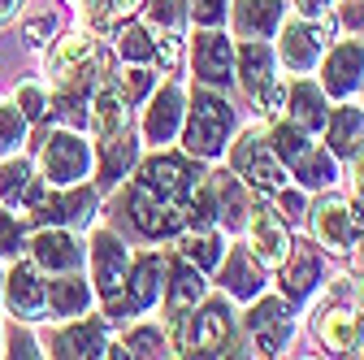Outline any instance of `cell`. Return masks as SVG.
Wrapping results in <instances>:
<instances>
[{"instance_id": "cell-5", "label": "cell", "mask_w": 364, "mask_h": 360, "mask_svg": "<svg viewBox=\"0 0 364 360\" xmlns=\"http://www.w3.org/2000/svg\"><path fill=\"white\" fill-rule=\"evenodd\" d=\"M87 161H91L87 144L78 139V134H70V130H57L48 139V148H43V174H48L53 187L78 183V178L87 174Z\"/></svg>"}, {"instance_id": "cell-30", "label": "cell", "mask_w": 364, "mask_h": 360, "mask_svg": "<svg viewBox=\"0 0 364 360\" xmlns=\"http://www.w3.org/2000/svg\"><path fill=\"white\" fill-rule=\"evenodd\" d=\"M321 339L334 351H351L355 347V317H351L347 308H330L326 317H321Z\"/></svg>"}, {"instance_id": "cell-13", "label": "cell", "mask_w": 364, "mask_h": 360, "mask_svg": "<svg viewBox=\"0 0 364 360\" xmlns=\"http://www.w3.org/2000/svg\"><path fill=\"white\" fill-rule=\"evenodd\" d=\"M230 65H235V53H230V39L225 35H200L196 39V74L213 87L230 83Z\"/></svg>"}, {"instance_id": "cell-2", "label": "cell", "mask_w": 364, "mask_h": 360, "mask_svg": "<svg viewBox=\"0 0 364 360\" xmlns=\"http://www.w3.org/2000/svg\"><path fill=\"white\" fill-rule=\"evenodd\" d=\"M91 61H96V39L87 35H65L53 57H48V78L61 87V92H87L91 87Z\"/></svg>"}, {"instance_id": "cell-48", "label": "cell", "mask_w": 364, "mask_h": 360, "mask_svg": "<svg viewBox=\"0 0 364 360\" xmlns=\"http://www.w3.org/2000/svg\"><path fill=\"white\" fill-rule=\"evenodd\" d=\"M53 26H57L53 18H39V22H31V26H26V35H31V43H43V35H48Z\"/></svg>"}, {"instance_id": "cell-33", "label": "cell", "mask_w": 364, "mask_h": 360, "mask_svg": "<svg viewBox=\"0 0 364 360\" xmlns=\"http://www.w3.org/2000/svg\"><path fill=\"white\" fill-rule=\"evenodd\" d=\"M26 187H31V169H26V161L0 165V200H5V204H22Z\"/></svg>"}, {"instance_id": "cell-11", "label": "cell", "mask_w": 364, "mask_h": 360, "mask_svg": "<svg viewBox=\"0 0 364 360\" xmlns=\"http://www.w3.org/2000/svg\"><path fill=\"white\" fill-rule=\"evenodd\" d=\"M247 326H252V334H256V347L264 351V356H273L282 347V339L291 334V317H287V304L282 300H260L256 308H252V317H247Z\"/></svg>"}, {"instance_id": "cell-42", "label": "cell", "mask_w": 364, "mask_h": 360, "mask_svg": "<svg viewBox=\"0 0 364 360\" xmlns=\"http://www.w3.org/2000/svg\"><path fill=\"white\" fill-rule=\"evenodd\" d=\"M18 105H22V117H43L48 113V100H43L39 87H18Z\"/></svg>"}, {"instance_id": "cell-14", "label": "cell", "mask_w": 364, "mask_h": 360, "mask_svg": "<svg viewBox=\"0 0 364 360\" xmlns=\"http://www.w3.org/2000/svg\"><path fill=\"white\" fill-rule=\"evenodd\" d=\"M252 248L264 265H282L291 252V239L282 231V221L273 217V208H256L252 213Z\"/></svg>"}, {"instance_id": "cell-7", "label": "cell", "mask_w": 364, "mask_h": 360, "mask_svg": "<svg viewBox=\"0 0 364 360\" xmlns=\"http://www.w3.org/2000/svg\"><path fill=\"white\" fill-rule=\"evenodd\" d=\"M230 165H235L239 178H247V183H256V187H264V191H278V187H282V165L264 152V144L256 139V134H247V139L235 148Z\"/></svg>"}, {"instance_id": "cell-35", "label": "cell", "mask_w": 364, "mask_h": 360, "mask_svg": "<svg viewBox=\"0 0 364 360\" xmlns=\"http://www.w3.org/2000/svg\"><path fill=\"white\" fill-rule=\"evenodd\" d=\"M187 256L196 260V269H213V265H221V239L208 231H196L187 239Z\"/></svg>"}, {"instance_id": "cell-16", "label": "cell", "mask_w": 364, "mask_h": 360, "mask_svg": "<svg viewBox=\"0 0 364 360\" xmlns=\"http://www.w3.org/2000/svg\"><path fill=\"white\" fill-rule=\"evenodd\" d=\"M5 300H9L14 312L35 317V312L43 308V300H48V291H43V282H39V274H35L31 265H18L14 274H9V282H5Z\"/></svg>"}, {"instance_id": "cell-21", "label": "cell", "mask_w": 364, "mask_h": 360, "mask_svg": "<svg viewBox=\"0 0 364 360\" xmlns=\"http://www.w3.org/2000/svg\"><path fill=\"white\" fill-rule=\"evenodd\" d=\"M221 282H225V291H230V295L252 300L264 278H260V265L247 252H230V260H221Z\"/></svg>"}, {"instance_id": "cell-26", "label": "cell", "mask_w": 364, "mask_h": 360, "mask_svg": "<svg viewBox=\"0 0 364 360\" xmlns=\"http://www.w3.org/2000/svg\"><path fill=\"white\" fill-rule=\"evenodd\" d=\"M130 161H134V139H130V130L122 126V130L105 134V157H100V178H105V183H117Z\"/></svg>"}, {"instance_id": "cell-15", "label": "cell", "mask_w": 364, "mask_h": 360, "mask_svg": "<svg viewBox=\"0 0 364 360\" xmlns=\"http://www.w3.org/2000/svg\"><path fill=\"white\" fill-rule=\"evenodd\" d=\"M316 239L334 252H347L351 239H355V221H351V208L338 204V200H321L316 204Z\"/></svg>"}, {"instance_id": "cell-3", "label": "cell", "mask_w": 364, "mask_h": 360, "mask_svg": "<svg viewBox=\"0 0 364 360\" xmlns=\"http://www.w3.org/2000/svg\"><path fill=\"white\" fill-rule=\"evenodd\" d=\"M200 169L187 161V157H156V161H148L144 169H139V183L148 187V191H156V196H165V200H178V204H187V191L200 183Z\"/></svg>"}, {"instance_id": "cell-6", "label": "cell", "mask_w": 364, "mask_h": 360, "mask_svg": "<svg viewBox=\"0 0 364 360\" xmlns=\"http://www.w3.org/2000/svg\"><path fill=\"white\" fill-rule=\"evenodd\" d=\"M161 300V260L156 256H144L139 265L130 269V295L126 300H109V317H130V312H144V308H152Z\"/></svg>"}, {"instance_id": "cell-49", "label": "cell", "mask_w": 364, "mask_h": 360, "mask_svg": "<svg viewBox=\"0 0 364 360\" xmlns=\"http://www.w3.org/2000/svg\"><path fill=\"white\" fill-rule=\"evenodd\" d=\"M14 9H18V0H0V22H5V18H9Z\"/></svg>"}, {"instance_id": "cell-19", "label": "cell", "mask_w": 364, "mask_h": 360, "mask_svg": "<svg viewBox=\"0 0 364 360\" xmlns=\"http://www.w3.org/2000/svg\"><path fill=\"white\" fill-rule=\"evenodd\" d=\"M316 53H321V31L316 26H304V22H291L282 31V61L291 70H308L316 61Z\"/></svg>"}, {"instance_id": "cell-20", "label": "cell", "mask_w": 364, "mask_h": 360, "mask_svg": "<svg viewBox=\"0 0 364 360\" xmlns=\"http://www.w3.org/2000/svg\"><path fill=\"white\" fill-rule=\"evenodd\" d=\"M282 18V5L278 0H239L235 5V26L243 39H256V35H269Z\"/></svg>"}, {"instance_id": "cell-36", "label": "cell", "mask_w": 364, "mask_h": 360, "mask_svg": "<svg viewBox=\"0 0 364 360\" xmlns=\"http://www.w3.org/2000/svg\"><path fill=\"white\" fill-rule=\"evenodd\" d=\"M26 139V117L14 105H0V152H9Z\"/></svg>"}, {"instance_id": "cell-41", "label": "cell", "mask_w": 364, "mask_h": 360, "mask_svg": "<svg viewBox=\"0 0 364 360\" xmlns=\"http://www.w3.org/2000/svg\"><path fill=\"white\" fill-rule=\"evenodd\" d=\"M18 248H22V221H14L0 208V256H14Z\"/></svg>"}, {"instance_id": "cell-46", "label": "cell", "mask_w": 364, "mask_h": 360, "mask_svg": "<svg viewBox=\"0 0 364 360\" xmlns=\"http://www.w3.org/2000/svg\"><path fill=\"white\" fill-rule=\"evenodd\" d=\"M9 347H14V356H39L35 351V339L22 334V330H9Z\"/></svg>"}, {"instance_id": "cell-45", "label": "cell", "mask_w": 364, "mask_h": 360, "mask_svg": "<svg viewBox=\"0 0 364 360\" xmlns=\"http://www.w3.org/2000/svg\"><path fill=\"white\" fill-rule=\"evenodd\" d=\"M278 200H282L287 217H295V221H299V213H304V196H299V191H287V187H278Z\"/></svg>"}, {"instance_id": "cell-38", "label": "cell", "mask_w": 364, "mask_h": 360, "mask_svg": "<svg viewBox=\"0 0 364 360\" xmlns=\"http://www.w3.org/2000/svg\"><path fill=\"white\" fill-rule=\"evenodd\" d=\"M148 18H152L156 26H165L169 35H178V31H182V18H187V5H182V0H152V5H148Z\"/></svg>"}, {"instance_id": "cell-28", "label": "cell", "mask_w": 364, "mask_h": 360, "mask_svg": "<svg viewBox=\"0 0 364 360\" xmlns=\"http://www.w3.org/2000/svg\"><path fill=\"white\" fill-rule=\"evenodd\" d=\"M87 122L96 126L100 134L122 130V126H126V100H122V92H113V87H100L96 100H91V117H87Z\"/></svg>"}, {"instance_id": "cell-18", "label": "cell", "mask_w": 364, "mask_h": 360, "mask_svg": "<svg viewBox=\"0 0 364 360\" xmlns=\"http://www.w3.org/2000/svg\"><path fill=\"white\" fill-rule=\"evenodd\" d=\"M178 117H182V92H178V87H161V96L152 100V109H148V122H144L148 139H152V144H165V139H173Z\"/></svg>"}, {"instance_id": "cell-39", "label": "cell", "mask_w": 364, "mask_h": 360, "mask_svg": "<svg viewBox=\"0 0 364 360\" xmlns=\"http://www.w3.org/2000/svg\"><path fill=\"white\" fill-rule=\"evenodd\" d=\"M295 174H299V183H308V187H326L330 178H334V161H330L326 152H312Z\"/></svg>"}, {"instance_id": "cell-8", "label": "cell", "mask_w": 364, "mask_h": 360, "mask_svg": "<svg viewBox=\"0 0 364 360\" xmlns=\"http://www.w3.org/2000/svg\"><path fill=\"white\" fill-rule=\"evenodd\" d=\"M91 265H96V291L105 295V300H113L117 291H122V282H126V265H130V256H126V248L113 239V235H96V248H91Z\"/></svg>"}, {"instance_id": "cell-12", "label": "cell", "mask_w": 364, "mask_h": 360, "mask_svg": "<svg viewBox=\"0 0 364 360\" xmlns=\"http://www.w3.org/2000/svg\"><path fill=\"white\" fill-rule=\"evenodd\" d=\"M31 252H35V265L48 269V274H70V269H78V260H82L78 243L65 231H39L31 239Z\"/></svg>"}, {"instance_id": "cell-37", "label": "cell", "mask_w": 364, "mask_h": 360, "mask_svg": "<svg viewBox=\"0 0 364 360\" xmlns=\"http://www.w3.org/2000/svg\"><path fill=\"white\" fill-rule=\"evenodd\" d=\"M122 57H126V61H152V57H156L152 35H148L144 26H130V31L122 35Z\"/></svg>"}, {"instance_id": "cell-32", "label": "cell", "mask_w": 364, "mask_h": 360, "mask_svg": "<svg viewBox=\"0 0 364 360\" xmlns=\"http://www.w3.org/2000/svg\"><path fill=\"white\" fill-rule=\"evenodd\" d=\"M312 282H316V256H312V248L299 243L295 256H291V265H287V291L291 295H308Z\"/></svg>"}, {"instance_id": "cell-40", "label": "cell", "mask_w": 364, "mask_h": 360, "mask_svg": "<svg viewBox=\"0 0 364 360\" xmlns=\"http://www.w3.org/2000/svg\"><path fill=\"white\" fill-rule=\"evenodd\" d=\"M126 351L130 356H161L165 351V339H161V330H134L130 339H126Z\"/></svg>"}, {"instance_id": "cell-27", "label": "cell", "mask_w": 364, "mask_h": 360, "mask_svg": "<svg viewBox=\"0 0 364 360\" xmlns=\"http://www.w3.org/2000/svg\"><path fill=\"white\" fill-rule=\"evenodd\" d=\"M204 295V278H200V269L191 265H173V274H169V312H182V308H196Z\"/></svg>"}, {"instance_id": "cell-29", "label": "cell", "mask_w": 364, "mask_h": 360, "mask_svg": "<svg viewBox=\"0 0 364 360\" xmlns=\"http://www.w3.org/2000/svg\"><path fill=\"white\" fill-rule=\"evenodd\" d=\"M87 300H91V291H87V282H78V278H61V282L48 287V304H53L57 317H74V312H82Z\"/></svg>"}, {"instance_id": "cell-22", "label": "cell", "mask_w": 364, "mask_h": 360, "mask_svg": "<svg viewBox=\"0 0 364 360\" xmlns=\"http://www.w3.org/2000/svg\"><path fill=\"white\" fill-rule=\"evenodd\" d=\"M57 356H105V326L100 322H78L57 334L53 343Z\"/></svg>"}, {"instance_id": "cell-25", "label": "cell", "mask_w": 364, "mask_h": 360, "mask_svg": "<svg viewBox=\"0 0 364 360\" xmlns=\"http://www.w3.org/2000/svg\"><path fill=\"white\" fill-rule=\"evenodd\" d=\"M291 117L299 130H321L326 126V100L321 92H316L312 83H295V92H291Z\"/></svg>"}, {"instance_id": "cell-1", "label": "cell", "mask_w": 364, "mask_h": 360, "mask_svg": "<svg viewBox=\"0 0 364 360\" xmlns=\"http://www.w3.org/2000/svg\"><path fill=\"white\" fill-rule=\"evenodd\" d=\"M230 134V105L217 100L213 92H196L191 126H187V152L191 157H217Z\"/></svg>"}, {"instance_id": "cell-9", "label": "cell", "mask_w": 364, "mask_h": 360, "mask_svg": "<svg viewBox=\"0 0 364 360\" xmlns=\"http://www.w3.org/2000/svg\"><path fill=\"white\" fill-rule=\"evenodd\" d=\"M235 70H239V83H243V92L252 100H269V87H273V57L264 43H243V48L235 53Z\"/></svg>"}, {"instance_id": "cell-24", "label": "cell", "mask_w": 364, "mask_h": 360, "mask_svg": "<svg viewBox=\"0 0 364 360\" xmlns=\"http://www.w3.org/2000/svg\"><path fill=\"white\" fill-rule=\"evenodd\" d=\"M208 187H213V208H217V217H221V226H239L243 213H247V204H243V187L235 183L230 174L208 178Z\"/></svg>"}, {"instance_id": "cell-31", "label": "cell", "mask_w": 364, "mask_h": 360, "mask_svg": "<svg viewBox=\"0 0 364 360\" xmlns=\"http://www.w3.org/2000/svg\"><path fill=\"white\" fill-rule=\"evenodd\" d=\"M273 152H278L291 169H299V165L312 157V144L304 139L299 126H273Z\"/></svg>"}, {"instance_id": "cell-10", "label": "cell", "mask_w": 364, "mask_h": 360, "mask_svg": "<svg viewBox=\"0 0 364 360\" xmlns=\"http://www.w3.org/2000/svg\"><path fill=\"white\" fill-rule=\"evenodd\" d=\"M235 339V322H230V308L221 300L204 304V312L196 317V351L191 356H221Z\"/></svg>"}, {"instance_id": "cell-44", "label": "cell", "mask_w": 364, "mask_h": 360, "mask_svg": "<svg viewBox=\"0 0 364 360\" xmlns=\"http://www.w3.org/2000/svg\"><path fill=\"white\" fill-rule=\"evenodd\" d=\"M148 87H152V74H148V70H130V74H122V92H126V100L148 96Z\"/></svg>"}, {"instance_id": "cell-4", "label": "cell", "mask_w": 364, "mask_h": 360, "mask_svg": "<svg viewBox=\"0 0 364 360\" xmlns=\"http://www.w3.org/2000/svg\"><path fill=\"white\" fill-rule=\"evenodd\" d=\"M130 208H134V226H139L144 235H173L182 221H187V204L165 200V196L148 191L144 183H134V191H130Z\"/></svg>"}, {"instance_id": "cell-34", "label": "cell", "mask_w": 364, "mask_h": 360, "mask_svg": "<svg viewBox=\"0 0 364 360\" xmlns=\"http://www.w3.org/2000/svg\"><path fill=\"white\" fill-rule=\"evenodd\" d=\"M134 9H139V0H87V18L96 26H113Z\"/></svg>"}, {"instance_id": "cell-23", "label": "cell", "mask_w": 364, "mask_h": 360, "mask_svg": "<svg viewBox=\"0 0 364 360\" xmlns=\"http://www.w3.org/2000/svg\"><path fill=\"white\" fill-rule=\"evenodd\" d=\"M326 134H330L334 157H351L360 148V134H364V113L360 109H338L334 122H326Z\"/></svg>"}, {"instance_id": "cell-17", "label": "cell", "mask_w": 364, "mask_h": 360, "mask_svg": "<svg viewBox=\"0 0 364 360\" xmlns=\"http://www.w3.org/2000/svg\"><path fill=\"white\" fill-rule=\"evenodd\" d=\"M360 74H364V48H360V43H343V48L330 53V61H326V87H330L334 96H347L351 87L360 83Z\"/></svg>"}, {"instance_id": "cell-43", "label": "cell", "mask_w": 364, "mask_h": 360, "mask_svg": "<svg viewBox=\"0 0 364 360\" xmlns=\"http://www.w3.org/2000/svg\"><path fill=\"white\" fill-rule=\"evenodd\" d=\"M191 14L200 26H217L225 18V0H191Z\"/></svg>"}, {"instance_id": "cell-47", "label": "cell", "mask_w": 364, "mask_h": 360, "mask_svg": "<svg viewBox=\"0 0 364 360\" xmlns=\"http://www.w3.org/2000/svg\"><path fill=\"white\" fill-rule=\"evenodd\" d=\"M304 18H330V0H299Z\"/></svg>"}]
</instances>
